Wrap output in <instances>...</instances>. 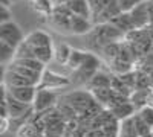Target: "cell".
Instances as JSON below:
<instances>
[{
    "label": "cell",
    "instance_id": "cell-5",
    "mask_svg": "<svg viewBox=\"0 0 153 137\" xmlns=\"http://www.w3.org/2000/svg\"><path fill=\"white\" fill-rule=\"evenodd\" d=\"M69 79L66 76H61V75L55 73V72H48L45 70L43 75H42V79H40V84H38V89H45V90H58L61 87H66L69 85Z\"/></svg>",
    "mask_w": 153,
    "mask_h": 137
},
{
    "label": "cell",
    "instance_id": "cell-6",
    "mask_svg": "<svg viewBox=\"0 0 153 137\" xmlns=\"http://www.w3.org/2000/svg\"><path fill=\"white\" fill-rule=\"evenodd\" d=\"M8 95L11 97H14L16 101L23 102V104H28L32 105L35 101V96L38 92V87L35 85H26V87H6Z\"/></svg>",
    "mask_w": 153,
    "mask_h": 137
},
{
    "label": "cell",
    "instance_id": "cell-26",
    "mask_svg": "<svg viewBox=\"0 0 153 137\" xmlns=\"http://www.w3.org/2000/svg\"><path fill=\"white\" fill-rule=\"evenodd\" d=\"M68 2H71V0H57V5H66Z\"/></svg>",
    "mask_w": 153,
    "mask_h": 137
},
{
    "label": "cell",
    "instance_id": "cell-7",
    "mask_svg": "<svg viewBox=\"0 0 153 137\" xmlns=\"http://www.w3.org/2000/svg\"><path fill=\"white\" fill-rule=\"evenodd\" d=\"M57 95L52 90H45V89H38L37 96H35V101L32 104L34 111L37 113H43L46 110H51L55 104H57Z\"/></svg>",
    "mask_w": 153,
    "mask_h": 137
},
{
    "label": "cell",
    "instance_id": "cell-2",
    "mask_svg": "<svg viewBox=\"0 0 153 137\" xmlns=\"http://www.w3.org/2000/svg\"><path fill=\"white\" fill-rule=\"evenodd\" d=\"M94 24H107L121 14L118 0H87Z\"/></svg>",
    "mask_w": 153,
    "mask_h": 137
},
{
    "label": "cell",
    "instance_id": "cell-29",
    "mask_svg": "<svg viewBox=\"0 0 153 137\" xmlns=\"http://www.w3.org/2000/svg\"><path fill=\"white\" fill-rule=\"evenodd\" d=\"M52 2H54V3H55V5H57V0H52Z\"/></svg>",
    "mask_w": 153,
    "mask_h": 137
},
{
    "label": "cell",
    "instance_id": "cell-22",
    "mask_svg": "<svg viewBox=\"0 0 153 137\" xmlns=\"http://www.w3.org/2000/svg\"><path fill=\"white\" fill-rule=\"evenodd\" d=\"M8 21H12V12H11V8L0 5V24H2V23H8Z\"/></svg>",
    "mask_w": 153,
    "mask_h": 137
},
{
    "label": "cell",
    "instance_id": "cell-11",
    "mask_svg": "<svg viewBox=\"0 0 153 137\" xmlns=\"http://www.w3.org/2000/svg\"><path fill=\"white\" fill-rule=\"evenodd\" d=\"M74 15H80L84 18H91V9H89L87 0H71L65 5Z\"/></svg>",
    "mask_w": 153,
    "mask_h": 137
},
{
    "label": "cell",
    "instance_id": "cell-3",
    "mask_svg": "<svg viewBox=\"0 0 153 137\" xmlns=\"http://www.w3.org/2000/svg\"><path fill=\"white\" fill-rule=\"evenodd\" d=\"M25 38H26V37L23 35L22 28L19 26L14 20L0 24V41L8 43L9 46L17 49L25 41Z\"/></svg>",
    "mask_w": 153,
    "mask_h": 137
},
{
    "label": "cell",
    "instance_id": "cell-10",
    "mask_svg": "<svg viewBox=\"0 0 153 137\" xmlns=\"http://www.w3.org/2000/svg\"><path fill=\"white\" fill-rule=\"evenodd\" d=\"M94 23L91 18H84L80 15H74L72 14V20H71V34L75 35H83L87 34L89 31H92Z\"/></svg>",
    "mask_w": 153,
    "mask_h": 137
},
{
    "label": "cell",
    "instance_id": "cell-31",
    "mask_svg": "<svg viewBox=\"0 0 153 137\" xmlns=\"http://www.w3.org/2000/svg\"><path fill=\"white\" fill-rule=\"evenodd\" d=\"M152 134H153V128H152Z\"/></svg>",
    "mask_w": 153,
    "mask_h": 137
},
{
    "label": "cell",
    "instance_id": "cell-4",
    "mask_svg": "<svg viewBox=\"0 0 153 137\" xmlns=\"http://www.w3.org/2000/svg\"><path fill=\"white\" fill-rule=\"evenodd\" d=\"M71 20H72V12L65 5H55L54 12L51 15V24L60 32L71 34Z\"/></svg>",
    "mask_w": 153,
    "mask_h": 137
},
{
    "label": "cell",
    "instance_id": "cell-13",
    "mask_svg": "<svg viewBox=\"0 0 153 137\" xmlns=\"http://www.w3.org/2000/svg\"><path fill=\"white\" fill-rule=\"evenodd\" d=\"M110 24H113L115 28H117L120 32H130V31H136L133 23H132V18H130V14H124V12H121V14L118 17H115Z\"/></svg>",
    "mask_w": 153,
    "mask_h": 137
},
{
    "label": "cell",
    "instance_id": "cell-27",
    "mask_svg": "<svg viewBox=\"0 0 153 137\" xmlns=\"http://www.w3.org/2000/svg\"><path fill=\"white\" fill-rule=\"evenodd\" d=\"M144 137H153V134L150 133V134H147V136H144Z\"/></svg>",
    "mask_w": 153,
    "mask_h": 137
},
{
    "label": "cell",
    "instance_id": "cell-16",
    "mask_svg": "<svg viewBox=\"0 0 153 137\" xmlns=\"http://www.w3.org/2000/svg\"><path fill=\"white\" fill-rule=\"evenodd\" d=\"M72 55V49L66 44H58L55 49H54V58L58 64H63L66 66L69 63V58Z\"/></svg>",
    "mask_w": 153,
    "mask_h": 137
},
{
    "label": "cell",
    "instance_id": "cell-15",
    "mask_svg": "<svg viewBox=\"0 0 153 137\" xmlns=\"http://www.w3.org/2000/svg\"><path fill=\"white\" fill-rule=\"evenodd\" d=\"M91 93L94 95V97H95L97 102L109 107L110 99H112V96H113V89H112V87H104V89H92Z\"/></svg>",
    "mask_w": 153,
    "mask_h": 137
},
{
    "label": "cell",
    "instance_id": "cell-23",
    "mask_svg": "<svg viewBox=\"0 0 153 137\" xmlns=\"http://www.w3.org/2000/svg\"><path fill=\"white\" fill-rule=\"evenodd\" d=\"M9 123H11L9 117H0V133L5 134L9 130Z\"/></svg>",
    "mask_w": 153,
    "mask_h": 137
},
{
    "label": "cell",
    "instance_id": "cell-1",
    "mask_svg": "<svg viewBox=\"0 0 153 137\" xmlns=\"http://www.w3.org/2000/svg\"><path fill=\"white\" fill-rule=\"evenodd\" d=\"M26 43L34 52L35 59H38L40 63L46 64L49 63L54 56V47H52V38L51 35L45 31H32L26 35L25 38Z\"/></svg>",
    "mask_w": 153,
    "mask_h": 137
},
{
    "label": "cell",
    "instance_id": "cell-12",
    "mask_svg": "<svg viewBox=\"0 0 153 137\" xmlns=\"http://www.w3.org/2000/svg\"><path fill=\"white\" fill-rule=\"evenodd\" d=\"M31 8L34 12H37L38 15H43V17H51L54 12L55 3L52 0H34L31 2Z\"/></svg>",
    "mask_w": 153,
    "mask_h": 137
},
{
    "label": "cell",
    "instance_id": "cell-21",
    "mask_svg": "<svg viewBox=\"0 0 153 137\" xmlns=\"http://www.w3.org/2000/svg\"><path fill=\"white\" fill-rule=\"evenodd\" d=\"M138 114L150 128H153V108L150 107H143L141 110H138Z\"/></svg>",
    "mask_w": 153,
    "mask_h": 137
},
{
    "label": "cell",
    "instance_id": "cell-8",
    "mask_svg": "<svg viewBox=\"0 0 153 137\" xmlns=\"http://www.w3.org/2000/svg\"><path fill=\"white\" fill-rule=\"evenodd\" d=\"M130 14V18H132V23L135 29H143L146 28L147 24L150 23V14H149V0L147 2H144L143 5L136 6L132 12H129Z\"/></svg>",
    "mask_w": 153,
    "mask_h": 137
},
{
    "label": "cell",
    "instance_id": "cell-17",
    "mask_svg": "<svg viewBox=\"0 0 153 137\" xmlns=\"http://www.w3.org/2000/svg\"><path fill=\"white\" fill-rule=\"evenodd\" d=\"M132 117L127 119V120H123V123L120 125V134H118V137H139L138 133H136V130H135V127H133Z\"/></svg>",
    "mask_w": 153,
    "mask_h": 137
},
{
    "label": "cell",
    "instance_id": "cell-18",
    "mask_svg": "<svg viewBox=\"0 0 153 137\" xmlns=\"http://www.w3.org/2000/svg\"><path fill=\"white\" fill-rule=\"evenodd\" d=\"M132 122H133V127H135V130H136V133H138L139 137H144V136H147V134L152 133V128L147 125V123L141 117H139L138 113L132 117Z\"/></svg>",
    "mask_w": 153,
    "mask_h": 137
},
{
    "label": "cell",
    "instance_id": "cell-28",
    "mask_svg": "<svg viewBox=\"0 0 153 137\" xmlns=\"http://www.w3.org/2000/svg\"><path fill=\"white\" fill-rule=\"evenodd\" d=\"M16 2H19V0H11V3H16Z\"/></svg>",
    "mask_w": 153,
    "mask_h": 137
},
{
    "label": "cell",
    "instance_id": "cell-14",
    "mask_svg": "<svg viewBox=\"0 0 153 137\" xmlns=\"http://www.w3.org/2000/svg\"><path fill=\"white\" fill-rule=\"evenodd\" d=\"M16 55H17V49L9 46L8 43H3L0 41V61L5 67H8L12 61L16 59Z\"/></svg>",
    "mask_w": 153,
    "mask_h": 137
},
{
    "label": "cell",
    "instance_id": "cell-32",
    "mask_svg": "<svg viewBox=\"0 0 153 137\" xmlns=\"http://www.w3.org/2000/svg\"><path fill=\"white\" fill-rule=\"evenodd\" d=\"M150 2H152V3H153V0H150Z\"/></svg>",
    "mask_w": 153,
    "mask_h": 137
},
{
    "label": "cell",
    "instance_id": "cell-25",
    "mask_svg": "<svg viewBox=\"0 0 153 137\" xmlns=\"http://www.w3.org/2000/svg\"><path fill=\"white\" fill-rule=\"evenodd\" d=\"M149 14H150V23H153V3L149 0Z\"/></svg>",
    "mask_w": 153,
    "mask_h": 137
},
{
    "label": "cell",
    "instance_id": "cell-20",
    "mask_svg": "<svg viewBox=\"0 0 153 137\" xmlns=\"http://www.w3.org/2000/svg\"><path fill=\"white\" fill-rule=\"evenodd\" d=\"M91 85L92 89H104V87H110V79L106 75L97 73L94 78H91Z\"/></svg>",
    "mask_w": 153,
    "mask_h": 137
},
{
    "label": "cell",
    "instance_id": "cell-30",
    "mask_svg": "<svg viewBox=\"0 0 153 137\" xmlns=\"http://www.w3.org/2000/svg\"><path fill=\"white\" fill-rule=\"evenodd\" d=\"M28 2H29V3H31V2H34V0H28Z\"/></svg>",
    "mask_w": 153,
    "mask_h": 137
},
{
    "label": "cell",
    "instance_id": "cell-24",
    "mask_svg": "<svg viewBox=\"0 0 153 137\" xmlns=\"http://www.w3.org/2000/svg\"><path fill=\"white\" fill-rule=\"evenodd\" d=\"M146 107L153 108V89H150V92L147 93V99H146Z\"/></svg>",
    "mask_w": 153,
    "mask_h": 137
},
{
    "label": "cell",
    "instance_id": "cell-9",
    "mask_svg": "<svg viewBox=\"0 0 153 137\" xmlns=\"http://www.w3.org/2000/svg\"><path fill=\"white\" fill-rule=\"evenodd\" d=\"M135 105L130 102V99L129 101H126L123 104H118V105H113L109 108V111L113 114V117L117 119V120H127V119H130L132 116H135Z\"/></svg>",
    "mask_w": 153,
    "mask_h": 137
},
{
    "label": "cell",
    "instance_id": "cell-19",
    "mask_svg": "<svg viewBox=\"0 0 153 137\" xmlns=\"http://www.w3.org/2000/svg\"><path fill=\"white\" fill-rule=\"evenodd\" d=\"M144 2H147V0H118V6H120L121 12L129 14V12H132L136 6L143 5Z\"/></svg>",
    "mask_w": 153,
    "mask_h": 137
}]
</instances>
